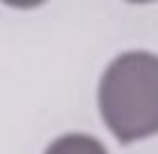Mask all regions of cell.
<instances>
[{
  "label": "cell",
  "mask_w": 158,
  "mask_h": 154,
  "mask_svg": "<svg viewBox=\"0 0 158 154\" xmlns=\"http://www.w3.org/2000/svg\"><path fill=\"white\" fill-rule=\"evenodd\" d=\"M41 154H110L101 138L85 131H67L55 136Z\"/></svg>",
  "instance_id": "cell-2"
},
{
  "label": "cell",
  "mask_w": 158,
  "mask_h": 154,
  "mask_svg": "<svg viewBox=\"0 0 158 154\" xmlns=\"http://www.w3.org/2000/svg\"><path fill=\"white\" fill-rule=\"evenodd\" d=\"M96 111L122 145L158 136V53L147 48L117 53L99 76Z\"/></svg>",
  "instance_id": "cell-1"
},
{
  "label": "cell",
  "mask_w": 158,
  "mask_h": 154,
  "mask_svg": "<svg viewBox=\"0 0 158 154\" xmlns=\"http://www.w3.org/2000/svg\"><path fill=\"white\" fill-rule=\"evenodd\" d=\"M48 0H0V5L9 9H19V12H30V9H39L44 7Z\"/></svg>",
  "instance_id": "cell-3"
},
{
  "label": "cell",
  "mask_w": 158,
  "mask_h": 154,
  "mask_svg": "<svg viewBox=\"0 0 158 154\" xmlns=\"http://www.w3.org/2000/svg\"><path fill=\"white\" fill-rule=\"evenodd\" d=\"M122 2L133 5V7H144V5H154V2H158V0H122Z\"/></svg>",
  "instance_id": "cell-4"
}]
</instances>
